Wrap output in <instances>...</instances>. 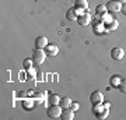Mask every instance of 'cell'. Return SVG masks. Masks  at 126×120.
<instances>
[{
    "instance_id": "1",
    "label": "cell",
    "mask_w": 126,
    "mask_h": 120,
    "mask_svg": "<svg viewBox=\"0 0 126 120\" xmlns=\"http://www.w3.org/2000/svg\"><path fill=\"white\" fill-rule=\"evenodd\" d=\"M46 56H48V54H46L45 49H38V48H35L34 53H32V60H34V64L41 66L42 63L45 62Z\"/></svg>"
},
{
    "instance_id": "2",
    "label": "cell",
    "mask_w": 126,
    "mask_h": 120,
    "mask_svg": "<svg viewBox=\"0 0 126 120\" xmlns=\"http://www.w3.org/2000/svg\"><path fill=\"white\" fill-rule=\"evenodd\" d=\"M62 110L63 107L60 106V105H49V107H48V110H46V115L49 116L50 119H58V117H60V115H62Z\"/></svg>"
},
{
    "instance_id": "3",
    "label": "cell",
    "mask_w": 126,
    "mask_h": 120,
    "mask_svg": "<svg viewBox=\"0 0 126 120\" xmlns=\"http://www.w3.org/2000/svg\"><path fill=\"white\" fill-rule=\"evenodd\" d=\"M90 101L91 105H101L104 102V93L101 91H94L90 95Z\"/></svg>"
},
{
    "instance_id": "4",
    "label": "cell",
    "mask_w": 126,
    "mask_h": 120,
    "mask_svg": "<svg viewBox=\"0 0 126 120\" xmlns=\"http://www.w3.org/2000/svg\"><path fill=\"white\" fill-rule=\"evenodd\" d=\"M121 7L122 4L118 1V0H111L107 3V9H108V13L113 14V13H119L121 11Z\"/></svg>"
},
{
    "instance_id": "5",
    "label": "cell",
    "mask_w": 126,
    "mask_h": 120,
    "mask_svg": "<svg viewBox=\"0 0 126 120\" xmlns=\"http://www.w3.org/2000/svg\"><path fill=\"white\" fill-rule=\"evenodd\" d=\"M77 22H79V25H81V27H87V25L90 24V22H91V14L88 13V10H86V13H84V14L79 15Z\"/></svg>"
},
{
    "instance_id": "6",
    "label": "cell",
    "mask_w": 126,
    "mask_h": 120,
    "mask_svg": "<svg viewBox=\"0 0 126 120\" xmlns=\"http://www.w3.org/2000/svg\"><path fill=\"white\" fill-rule=\"evenodd\" d=\"M45 52L48 56H58L59 53V46L55 43H48L45 48Z\"/></svg>"
},
{
    "instance_id": "7",
    "label": "cell",
    "mask_w": 126,
    "mask_h": 120,
    "mask_svg": "<svg viewBox=\"0 0 126 120\" xmlns=\"http://www.w3.org/2000/svg\"><path fill=\"white\" fill-rule=\"evenodd\" d=\"M123 56H125V50L122 48H113L111 50V57L113 60H121V59H123Z\"/></svg>"
},
{
    "instance_id": "8",
    "label": "cell",
    "mask_w": 126,
    "mask_h": 120,
    "mask_svg": "<svg viewBox=\"0 0 126 120\" xmlns=\"http://www.w3.org/2000/svg\"><path fill=\"white\" fill-rule=\"evenodd\" d=\"M48 45V38L46 36H38L35 39V48L38 49H45Z\"/></svg>"
},
{
    "instance_id": "9",
    "label": "cell",
    "mask_w": 126,
    "mask_h": 120,
    "mask_svg": "<svg viewBox=\"0 0 126 120\" xmlns=\"http://www.w3.org/2000/svg\"><path fill=\"white\" fill-rule=\"evenodd\" d=\"M60 119H63V120H73L74 119V110H72L70 107H69V109H63L62 115H60Z\"/></svg>"
},
{
    "instance_id": "10",
    "label": "cell",
    "mask_w": 126,
    "mask_h": 120,
    "mask_svg": "<svg viewBox=\"0 0 126 120\" xmlns=\"http://www.w3.org/2000/svg\"><path fill=\"white\" fill-rule=\"evenodd\" d=\"M119 25V21L118 20H112V21L107 22V24H104V27H105V32H111V31H115Z\"/></svg>"
},
{
    "instance_id": "11",
    "label": "cell",
    "mask_w": 126,
    "mask_h": 120,
    "mask_svg": "<svg viewBox=\"0 0 126 120\" xmlns=\"http://www.w3.org/2000/svg\"><path fill=\"white\" fill-rule=\"evenodd\" d=\"M66 18H67L69 21H77V18H79V14H77L76 9L73 7V9H69L66 11Z\"/></svg>"
},
{
    "instance_id": "12",
    "label": "cell",
    "mask_w": 126,
    "mask_h": 120,
    "mask_svg": "<svg viewBox=\"0 0 126 120\" xmlns=\"http://www.w3.org/2000/svg\"><path fill=\"white\" fill-rule=\"evenodd\" d=\"M72 99L69 98V96H62L60 98V102H59V105L63 107V109H69L70 107V105H72Z\"/></svg>"
},
{
    "instance_id": "13",
    "label": "cell",
    "mask_w": 126,
    "mask_h": 120,
    "mask_svg": "<svg viewBox=\"0 0 126 120\" xmlns=\"http://www.w3.org/2000/svg\"><path fill=\"white\" fill-rule=\"evenodd\" d=\"M74 7L76 9H80V10H88V1L87 0H76V3H74Z\"/></svg>"
},
{
    "instance_id": "14",
    "label": "cell",
    "mask_w": 126,
    "mask_h": 120,
    "mask_svg": "<svg viewBox=\"0 0 126 120\" xmlns=\"http://www.w3.org/2000/svg\"><path fill=\"white\" fill-rule=\"evenodd\" d=\"M108 13V9H107V4H99L95 7V14L97 15H104V14Z\"/></svg>"
},
{
    "instance_id": "15",
    "label": "cell",
    "mask_w": 126,
    "mask_h": 120,
    "mask_svg": "<svg viewBox=\"0 0 126 120\" xmlns=\"http://www.w3.org/2000/svg\"><path fill=\"white\" fill-rule=\"evenodd\" d=\"M48 102H49V105H58L60 102V96L56 95V93H52L49 96V99H48Z\"/></svg>"
},
{
    "instance_id": "16",
    "label": "cell",
    "mask_w": 126,
    "mask_h": 120,
    "mask_svg": "<svg viewBox=\"0 0 126 120\" xmlns=\"http://www.w3.org/2000/svg\"><path fill=\"white\" fill-rule=\"evenodd\" d=\"M121 81H122V78L119 76H113V77H111V81H109V84H111V87H119V84H121Z\"/></svg>"
},
{
    "instance_id": "17",
    "label": "cell",
    "mask_w": 126,
    "mask_h": 120,
    "mask_svg": "<svg viewBox=\"0 0 126 120\" xmlns=\"http://www.w3.org/2000/svg\"><path fill=\"white\" fill-rule=\"evenodd\" d=\"M32 64H34V60H32V59H25V60L23 62L24 68H31Z\"/></svg>"
},
{
    "instance_id": "18",
    "label": "cell",
    "mask_w": 126,
    "mask_h": 120,
    "mask_svg": "<svg viewBox=\"0 0 126 120\" xmlns=\"http://www.w3.org/2000/svg\"><path fill=\"white\" fill-rule=\"evenodd\" d=\"M118 89L121 91V92L126 93V80H122L121 84H119V87H118Z\"/></svg>"
},
{
    "instance_id": "19",
    "label": "cell",
    "mask_w": 126,
    "mask_h": 120,
    "mask_svg": "<svg viewBox=\"0 0 126 120\" xmlns=\"http://www.w3.org/2000/svg\"><path fill=\"white\" fill-rule=\"evenodd\" d=\"M79 107H80V105H79L77 102H72V105H70V109H72V110H74V112L79 110Z\"/></svg>"
},
{
    "instance_id": "20",
    "label": "cell",
    "mask_w": 126,
    "mask_h": 120,
    "mask_svg": "<svg viewBox=\"0 0 126 120\" xmlns=\"http://www.w3.org/2000/svg\"><path fill=\"white\" fill-rule=\"evenodd\" d=\"M121 13H123L126 15V3L125 4H122V7H121Z\"/></svg>"
},
{
    "instance_id": "21",
    "label": "cell",
    "mask_w": 126,
    "mask_h": 120,
    "mask_svg": "<svg viewBox=\"0 0 126 120\" xmlns=\"http://www.w3.org/2000/svg\"><path fill=\"white\" fill-rule=\"evenodd\" d=\"M118 1H119L121 4H125V3H126V0H118Z\"/></svg>"
}]
</instances>
